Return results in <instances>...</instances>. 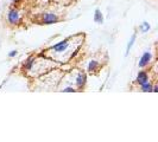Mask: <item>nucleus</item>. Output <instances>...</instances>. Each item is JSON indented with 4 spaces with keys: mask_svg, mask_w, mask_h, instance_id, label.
Segmentation results:
<instances>
[{
    "mask_svg": "<svg viewBox=\"0 0 158 142\" xmlns=\"http://www.w3.org/2000/svg\"><path fill=\"white\" fill-rule=\"evenodd\" d=\"M60 19L58 17L54 14V13H47L43 16V19H42V23L45 24V25H50V24H55L57 23Z\"/></svg>",
    "mask_w": 158,
    "mask_h": 142,
    "instance_id": "nucleus-1",
    "label": "nucleus"
},
{
    "mask_svg": "<svg viewBox=\"0 0 158 142\" xmlns=\"http://www.w3.org/2000/svg\"><path fill=\"white\" fill-rule=\"evenodd\" d=\"M7 20L10 24L12 25H16L19 23V13L17 10H11L7 14Z\"/></svg>",
    "mask_w": 158,
    "mask_h": 142,
    "instance_id": "nucleus-2",
    "label": "nucleus"
},
{
    "mask_svg": "<svg viewBox=\"0 0 158 142\" xmlns=\"http://www.w3.org/2000/svg\"><path fill=\"white\" fill-rule=\"evenodd\" d=\"M151 58H152V55H151L150 51H146V52H144V55L142 56V58L139 59V63H138V65H139V68H145L146 65H149V63H150Z\"/></svg>",
    "mask_w": 158,
    "mask_h": 142,
    "instance_id": "nucleus-3",
    "label": "nucleus"
},
{
    "mask_svg": "<svg viewBox=\"0 0 158 142\" xmlns=\"http://www.w3.org/2000/svg\"><path fill=\"white\" fill-rule=\"evenodd\" d=\"M68 46H69V43H68V40H62V41H60L58 44H56V45H54V47H52V50L55 51V52H57V53H60V52H63V51H65L67 49H68Z\"/></svg>",
    "mask_w": 158,
    "mask_h": 142,
    "instance_id": "nucleus-4",
    "label": "nucleus"
},
{
    "mask_svg": "<svg viewBox=\"0 0 158 142\" xmlns=\"http://www.w3.org/2000/svg\"><path fill=\"white\" fill-rule=\"evenodd\" d=\"M149 81V76H148V73L145 72V71H139L138 72V76H137V79H135V82L138 83V84H144V83H146Z\"/></svg>",
    "mask_w": 158,
    "mask_h": 142,
    "instance_id": "nucleus-5",
    "label": "nucleus"
},
{
    "mask_svg": "<svg viewBox=\"0 0 158 142\" xmlns=\"http://www.w3.org/2000/svg\"><path fill=\"white\" fill-rule=\"evenodd\" d=\"M86 81H87L86 75L82 73V72H80L79 75H77V77H76V85L79 88H83L85 84H86Z\"/></svg>",
    "mask_w": 158,
    "mask_h": 142,
    "instance_id": "nucleus-6",
    "label": "nucleus"
},
{
    "mask_svg": "<svg viewBox=\"0 0 158 142\" xmlns=\"http://www.w3.org/2000/svg\"><path fill=\"white\" fill-rule=\"evenodd\" d=\"M94 22L98 24H102L103 23V16L101 13V11L99 8L95 10V14H94Z\"/></svg>",
    "mask_w": 158,
    "mask_h": 142,
    "instance_id": "nucleus-7",
    "label": "nucleus"
},
{
    "mask_svg": "<svg viewBox=\"0 0 158 142\" xmlns=\"http://www.w3.org/2000/svg\"><path fill=\"white\" fill-rule=\"evenodd\" d=\"M35 64V57H29L26 61H25V63H24L23 68L25 70H30L32 68V65Z\"/></svg>",
    "mask_w": 158,
    "mask_h": 142,
    "instance_id": "nucleus-8",
    "label": "nucleus"
},
{
    "mask_svg": "<svg viewBox=\"0 0 158 142\" xmlns=\"http://www.w3.org/2000/svg\"><path fill=\"white\" fill-rule=\"evenodd\" d=\"M98 68H99V63H98L96 61L89 62V65H88V71H89V72H95Z\"/></svg>",
    "mask_w": 158,
    "mask_h": 142,
    "instance_id": "nucleus-9",
    "label": "nucleus"
},
{
    "mask_svg": "<svg viewBox=\"0 0 158 142\" xmlns=\"http://www.w3.org/2000/svg\"><path fill=\"white\" fill-rule=\"evenodd\" d=\"M142 91H144V93H151L152 91V84H151L149 81L146 83L142 84Z\"/></svg>",
    "mask_w": 158,
    "mask_h": 142,
    "instance_id": "nucleus-10",
    "label": "nucleus"
},
{
    "mask_svg": "<svg viewBox=\"0 0 158 142\" xmlns=\"http://www.w3.org/2000/svg\"><path fill=\"white\" fill-rule=\"evenodd\" d=\"M135 34H133L132 37H131V39H130V41H128V44H127V47H126V53H125V56L128 55V52H130V50H131V47L133 46V43H135Z\"/></svg>",
    "mask_w": 158,
    "mask_h": 142,
    "instance_id": "nucleus-11",
    "label": "nucleus"
},
{
    "mask_svg": "<svg viewBox=\"0 0 158 142\" xmlns=\"http://www.w3.org/2000/svg\"><path fill=\"white\" fill-rule=\"evenodd\" d=\"M149 30H150V25H149V23L144 22V23L140 25V31H142V32H148Z\"/></svg>",
    "mask_w": 158,
    "mask_h": 142,
    "instance_id": "nucleus-12",
    "label": "nucleus"
},
{
    "mask_svg": "<svg viewBox=\"0 0 158 142\" xmlns=\"http://www.w3.org/2000/svg\"><path fill=\"white\" fill-rule=\"evenodd\" d=\"M64 93H74V91H76V90H75V89H74V88H65V89H64L63 90Z\"/></svg>",
    "mask_w": 158,
    "mask_h": 142,
    "instance_id": "nucleus-13",
    "label": "nucleus"
},
{
    "mask_svg": "<svg viewBox=\"0 0 158 142\" xmlns=\"http://www.w3.org/2000/svg\"><path fill=\"white\" fill-rule=\"evenodd\" d=\"M17 55V51L16 50H13V51H11L10 53H8V57H15Z\"/></svg>",
    "mask_w": 158,
    "mask_h": 142,
    "instance_id": "nucleus-14",
    "label": "nucleus"
},
{
    "mask_svg": "<svg viewBox=\"0 0 158 142\" xmlns=\"http://www.w3.org/2000/svg\"><path fill=\"white\" fill-rule=\"evenodd\" d=\"M152 91H153V93H157V91H158V87H157V85L152 87Z\"/></svg>",
    "mask_w": 158,
    "mask_h": 142,
    "instance_id": "nucleus-15",
    "label": "nucleus"
},
{
    "mask_svg": "<svg viewBox=\"0 0 158 142\" xmlns=\"http://www.w3.org/2000/svg\"><path fill=\"white\" fill-rule=\"evenodd\" d=\"M13 1H15V2H18V1H19V0H13Z\"/></svg>",
    "mask_w": 158,
    "mask_h": 142,
    "instance_id": "nucleus-16",
    "label": "nucleus"
}]
</instances>
